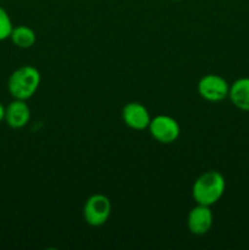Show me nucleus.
Returning <instances> with one entry per match:
<instances>
[{"label":"nucleus","instance_id":"obj_13","mask_svg":"<svg viewBox=\"0 0 249 250\" xmlns=\"http://www.w3.org/2000/svg\"><path fill=\"white\" fill-rule=\"evenodd\" d=\"M173 1H181V0H173Z\"/></svg>","mask_w":249,"mask_h":250},{"label":"nucleus","instance_id":"obj_6","mask_svg":"<svg viewBox=\"0 0 249 250\" xmlns=\"http://www.w3.org/2000/svg\"><path fill=\"white\" fill-rule=\"evenodd\" d=\"M212 221L214 216L210 207L197 204V207L193 208L188 214L187 226L190 233L195 236H203L210 231L212 227Z\"/></svg>","mask_w":249,"mask_h":250},{"label":"nucleus","instance_id":"obj_11","mask_svg":"<svg viewBox=\"0 0 249 250\" xmlns=\"http://www.w3.org/2000/svg\"><path fill=\"white\" fill-rule=\"evenodd\" d=\"M12 28H14V24L10 19V15L4 7L0 6V42L10 38Z\"/></svg>","mask_w":249,"mask_h":250},{"label":"nucleus","instance_id":"obj_2","mask_svg":"<svg viewBox=\"0 0 249 250\" xmlns=\"http://www.w3.org/2000/svg\"><path fill=\"white\" fill-rule=\"evenodd\" d=\"M42 76L37 67L24 65L16 68L7 80V90L14 99L28 100L41 85Z\"/></svg>","mask_w":249,"mask_h":250},{"label":"nucleus","instance_id":"obj_3","mask_svg":"<svg viewBox=\"0 0 249 250\" xmlns=\"http://www.w3.org/2000/svg\"><path fill=\"white\" fill-rule=\"evenodd\" d=\"M111 214V202L104 194H93L83 208L84 221L92 227H100L109 220Z\"/></svg>","mask_w":249,"mask_h":250},{"label":"nucleus","instance_id":"obj_1","mask_svg":"<svg viewBox=\"0 0 249 250\" xmlns=\"http://www.w3.org/2000/svg\"><path fill=\"white\" fill-rule=\"evenodd\" d=\"M225 188L226 181L224 176L217 171H208L195 180L192 187L193 199L197 204L211 207L221 199Z\"/></svg>","mask_w":249,"mask_h":250},{"label":"nucleus","instance_id":"obj_10","mask_svg":"<svg viewBox=\"0 0 249 250\" xmlns=\"http://www.w3.org/2000/svg\"><path fill=\"white\" fill-rule=\"evenodd\" d=\"M10 41L12 42L15 46L21 49H28L34 45L37 41L36 32L28 26H17L12 28L11 34H10Z\"/></svg>","mask_w":249,"mask_h":250},{"label":"nucleus","instance_id":"obj_8","mask_svg":"<svg viewBox=\"0 0 249 250\" xmlns=\"http://www.w3.org/2000/svg\"><path fill=\"white\" fill-rule=\"evenodd\" d=\"M31 120V109L26 100L14 99L5 106V120L6 125L14 129H21L27 126Z\"/></svg>","mask_w":249,"mask_h":250},{"label":"nucleus","instance_id":"obj_12","mask_svg":"<svg viewBox=\"0 0 249 250\" xmlns=\"http://www.w3.org/2000/svg\"><path fill=\"white\" fill-rule=\"evenodd\" d=\"M5 120V106L0 103V124Z\"/></svg>","mask_w":249,"mask_h":250},{"label":"nucleus","instance_id":"obj_4","mask_svg":"<svg viewBox=\"0 0 249 250\" xmlns=\"http://www.w3.org/2000/svg\"><path fill=\"white\" fill-rule=\"evenodd\" d=\"M150 136L161 144H171L177 141L181 127L173 117L167 115H158L150 120L148 127Z\"/></svg>","mask_w":249,"mask_h":250},{"label":"nucleus","instance_id":"obj_7","mask_svg":"<svg viewBox=\"0 0 249 250\" xmlns=\"http://www.w3.org/2000/svg\"><path fill=\"white\" fill-rule=\"evenodd\" d=\"M122 120L127 127L136 131H144L150 124V115L146 107L141 103L131 102L122 109Z\"/></svg>","mask_w":249,"mask_h":250},{"label":"nucleus","instance_id":"obj_9","mask_svg":"<svg viewBox=\"0 0 249 250\" xmlns=\"http://www.w3.org/2000/svg\"><path fill=\"white\" fill-rule=\"evenodd\" d=\"M228 98L239 110L249 111V77H242L229 85Z\"/></svg>","mask_w":249,"mask_h":250},{"label":"nucleus","instance_id":"obj_5","mask_svg":"<svg viewBox=\"0 0 249 250\" xmlns=\"http://www.w3.org/2000/svg\"><path fill=\"white\" fill-rule=\"evenodd\" d=\"M229 84L219 75L204 76L198 82V93L203 99L211 103L221 102L228 97Z\"/></svg>","mask_w":249,"mask_h":250}]
</instances>
